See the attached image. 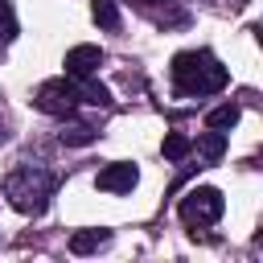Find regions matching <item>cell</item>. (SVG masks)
Returning a JSON list of instances; mask_svg holds the SVG:
<instances>
[{
    "instance_id": "11",
    "label": "cell",
    "mask_w": 263,
    "mask_h": 263,
    "mask_svg": "<svg viewBox=\"0 0 263 263\" xmlns=\"http://www.w3.org/2000/svg\"><path fill=\"white\" fill-rule=\"evenodd\" d=\"M238 115H242V111H238V103H222V107H214V111L205 115V123H210L214 132H226V127H234V123H238Z\"/></svg>"
},
{
    "instance_id": "7",
    "label": "cell",
    "mask_w": 263,
    "mask_h": 263,
    "mask_svg": "<svg viewBox=\"0 0 263 263\" xmlns=\"http://www.w3.org/2000/svg\"><path fill=\"white\" fill-rule=\"evenodd\" d=\"M74 95H78V103H90V107H111V90H107L103 82H95V74H90V78H74Z\"/></svg>"
},
{
    "instance_id": "9",
    "label": "cell",
    "mask_w": 263,
    "mask_h": 263,
    "mask_svg": "<svg viewBox=\"0 0 263 263\" xmlns=\"http://www.w3.org/2000/svg\"><path fill=\"white\" fill-rule=\"evenodd\" d=\"M222 152H226V132H205V136H197V156L205 160V164H218L222 160Z\"/></svg>"
},
{
    "instance_id": "16",
    "label": "cell",
    "mask_w": 263,
    "mask_h": 263,
    "mask_svg": "<svg viewBox=\"0 0 263 263\" xmlns=\"http://www.w3.org/2000/svg\"><path fill=\"white\" fill-rule=\"evenodd\" d=\"M140 4H156V0H140Z\"/></svg>"
},
{
    "instance_id": "8",
    "label": "cell",
    "mask_w": 263,
    "mask_h": 263,
    "mask_svg": "<svg viewBox=\"0 0 263 263\" xmlns=\"http://www.w3.org/2000/svg\"><path fill=\"white\" fill-rule=\"evenodd\" d=\"M107 242H111V230H74L70 234V251L74 255H90V251H99Z\"/></svg>"
},
{
    "instance_id": "4",
    "label": "cell",
    "mask_w": 263,
    "mask_h": 263,
    "mask_svg": "<svg viewBox=\"0 0 263 263\" xmlns=\"http://www.w3.org/2000/svg\"><path fill=\"white\" fill-rule=\"evenodd\" d=\"M33 103H37V111H45V115H70L74 103H78L74 78H49V82H41L37 95H33Z\"/></svg>"
},
{
    "instance_id": "14",
    "label": "cell",
    "mask_w": 263,
    "mask_h": 263,
    "mask_svg": "<svg viewBox=\"0 0 263 263\" xmlns=\"http://www.w3.org/2000/svg\"><path fill=\"white\" fill-rule=\"evenodd\" d=\"M0 37H16V21H12V4L8 0H0Z\"/></svg>"
},
{
    "instance_id": "13",
    "label": "cell",
    "mask_w": 263,
    "mask_h": 263,
    "mask_svg": "<svg viewBox=\"0 0 263 263\" xmlns=\"http://www.w3.org/2000/svg\"><path fill=\"white\" fill-rule=\"evenodd\" d=\"M90 16H95L103 29H119V8H115V0H95V4H90Z\"/></svg>"
},
{
    "instance_id": "12",
    "label": "cell",
    "mask_w": 263,
    "mask_h": 263,
    "mask_svg": "<svg viewBox=\"0 0 263 263\" xmlns=\"http://www.w3.org/2000/svg\"><path fill=\"white\" fill-rule=\"evenodd\" d=\"M160 152H164V160H185V156L193 152V144H189V136L168 132V136H164V144H160Z\"/></svg>"
},
{
    "instance_id": "10",
    "label": "cell",
    "mask_w": 263,
    "mask_h": 263,
    "mask_svg": "<svg viewBox=\"0 0 263 263\" xmlns=\"http://www.w3.org/2000/svg\"><path fill=\"white\" fill-rule=\"evenodd\" d=\"M58 140H62V144H70V148H86V144H95V140H99V132H95L90 123H62Z\"/></svg>"
},
{
    "instance_id": "6",
    "label": "cell",
    "mask_w": 263,
    "mask_h": 263,
    "mask_svg": "<svg viewBox=\"0 0 263 263\" xmlns=\"http://www.w3.org/2000/svg\"><path fill=\"white\" fill-rule=\"evenodd\" d=\"M99 66H103V49L99 45H74L66 53V74L70 78H90Z\"/></svg>"
},
{
    "instance_id": "5",
    "label": "cell",
    "mask_w": 263,
    "mask_h": 263,
    "mask_svg": "<svg viewBox=\"0 0 263 263\" xmlns=\"http://www.w3.org/2000/svg\"><path fill=\"white\" fill-rule=\"evenodd\" d=\"M136 181H140V173H136V164H127V160H115V164H107V168L99 173V189H103V193H132Z\"/></svg>"
},
{
    "instance_id": "15",
    "label": "cell",
    "mask_w": 263,
    "mask_h": 263,
    "mask_svg": "<svg viewBox=\"0 0 263 263\" xmlns=\"http://www.w3.org/2000/svg\"><path fill=\"white\" fill-rule=\"evenodd\" d=\"M4 136H8V132H4V123H0V144H4Z\"/></svg>"
},
{
    "instance_id": "2",
    "label": "cell",
    "mask_w": 263,
    "mask_h": 263,
    "mask_svg": "<svg viewBox=\"0 0 263 263\" xmlns=\"http://www.w3.org/2000/svg\"><path fill=\"white\" fill-rule=\"evenodd\" d=\"M4 197L21 214H41L53 197V173L45 164H21L4 177Z\"/></svg>"
},
{
    "instance_id": "3",
    "label": "cell",
    "mask_w": 263,
    "mask_h": 263,
    "mask_svg": "<svg viewBox=\"0 0 263 263\" xmlns=\"http://www.w3.org/2000/svg\"><path fill=\"white\" fill-rule=\"evenodd\" d=\"M222 210H226V197H222L214 185L189 189V193L181 197V205H177V214H181L185 226H214V222L222 218Z\"/></svg>"
},
{
    "instance_id": "1",
    "label": "cell",
    "mask_w": 263,
    "mask_h": 263,
    "mask_svg": "<svg viewBox=\"0 0 263 263\" xmlns=\"http://www.w3.org/2000/svg\"><path fill=\"white\" fill-rule=\"evenodd\" d=\"M226 66L210 49H185L173 58V82L181 95H214L226 86Z\"/></svg>"
}]
</instances>
